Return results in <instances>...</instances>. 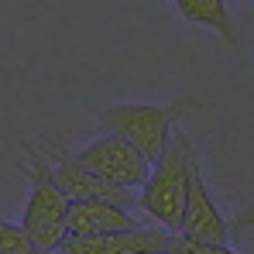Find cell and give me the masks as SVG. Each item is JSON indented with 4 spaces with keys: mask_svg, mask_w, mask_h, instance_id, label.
I'll return each mask as SVG.
<instances>
[{
    "mask_svg": "<svg viewBox=\"0 0 254 254\" xmlns=\"http://www.w3.org/2000/svg\"><path fill=\"white\" fill-rule=\"evenodd\" d=\"M203 100L199 96H179L172 103H121V107H107L96 114V124L107 134L124 137L127 144H134L151 165L162 162V155L169 151L175 124L186 110H199Z\"/></svg>",
    "mask_w": 254,
    "mask_h": 254,
    "instance_id": "1",
    "label": "cell"
},
{
    "mask_svg": "<svg viewBox=\"0 0 254 254\" xmlns=\"http://www.w3.org/2000/svg\"><path fill=\"white\" fill-rule=\"evenodd\" d=\"M21 151L28 155V206L21 213V227L28 230V237L35 241V248L42 254L62 251V244L69 241V213H72V199L59 189L48 155H42L31 141H21Z\"/></svg>",
    "mask_w": 254,
    "mask_h": 254,
    "instance_id": "2",
    "label": "cell"
},
{
    "mask_svg": "<svg viewBox=\"0 0 254 254\" xmlns=\"http://www.w3.org/2000/svg\"><path fill=\"white\" fill-rule=\"evenodd\" d=\"M192 169H196V151H192L189 137L175 130L169 151L155 165L151 179L141 189V199H137L141 210L148 213L162 230H169V234L182 230L189 192H192Z\"/></svg>",
    "mask_w": 254,
    "mask_h": 254,
    "instance_id": "3",
    "label": "cell"
},
{
    "mask_svg": "<svg viewBox=\"0 0 254 254\" xmlns=\"http://www.w3.org/2000/svg\"><path fill=\"white\" fill-rule=\"evenodd\" d=\"M72 158L79 165H86L89 172H96L100 179L121 186V189H137L151 179V162L117 134H103V137L89 141Z\"/></svg>",
    "mask_w": 254,
    "mask_h": 254,
    "instance_id": "4",
    "label": "cell"
},
{
    "mask_svg": "<svg viewBox=\"0 0 254 254\" xmlns=\"http://www.w3.org/2000/svg\"><path fill=\"white\" fill-rule=\"evenodd\" d=\"M52 175L59 182V189L72 199V203H117V206H134V196L130 189H121L107 179H100L96 172H89L86 165H79L72 155H62L55 158L52 165Z\"/></svg>",
    "mask_w": 254,
    "mask_h": 254,
    "instance_id": "5",
    "label": "cell"
},
{
    "mask_svg": "<svg viewBox=\"0 0 254 254\" xmlns=\"http://www.w3.org/2000/svg\"><path fill=\"white\" fill-rule=\"evenodd\" d=\"M230 220L220 213V206L213 203L210 189L203 182V172H199V162L192 169V192H189V206H186V220H182V237L189 241H203V244H227L230 237Z\"/></svg>",
    "mask_w": 254,
    "mask_h": 254,
    "instance_id": "6",
    "label": "cell"
},
{
    "mask_svg": "<svg viewBox=\"0 0 254 254\" xmlns=\"http://www.w3.org/2000/svg\"><path fill=\"white\" fill-rule=\"evenodd\" d=\"M169 230L141 227L124 234H100V237H69L59 254H162Z\"/></svg>",
    "mask_w": 254,
    "mask_h": 254,
    "instance_id": "7",
    "label": "cell"
},
{
    "mask_svg": "<svg viewBox=\"0 0 254 254\" xmlns=\"http://www.w3.org/2000/svg\"><path fill=\"white\" fill-rule=\"evenodd\" d=\"M124 230H141V220L130 216L127 206H117V203H72L69 237H100V234H124Z\"/></svg>",
    "mask_w": 254,
    "mask_h": 254,
    "instance_id": "8",
    "label": "cell"
},
{
    "mask_svg": "<svg viewBox=\"0 0 254 254\" xmlns=\"http://www.w3.org/2000/svg\"><path fill=\"white\" fill-rule=\"evenodd\" d=\"M172 3L189 24H203V28L216 31L230 48H237V31H234L227 0H172Z\"/></svg>",
    "mask_w": 254,
    "mask_h": 254,
    "instance_id": "9",
    "label": "cell"
},
{
    "mask_svg": "<svg viewBox=\"0 0 254 254\" xmlns=\"http://www.w3.org/2000/svg\"><path fill=\"white\" fill-rule=\"evenodd\" d=\"M0 254H42L21 223L0 220Z\"/></svg>",
    "mask_w": 254,
    "mask_h": 254,
    "instance_id": "10",
    "label": "cell"
},
{
    "mask_svg": "<svg viewBox=\"0 0 254 254\" xmlns=\"http://www.w3.org/2000/svg\"><path fill=\"white\" fill-rule=\"evenodd\" d=\"M162 254H241V251H234L230 244H203V241H189L182 234H169Z\"/></svg>",
    "mask_w": 254,
    "mask_h": 254,
    "instance_id": "11",
    "label": "cell"
},
{
    "mask_svg": "<svg viewBox=\"0 0 254 254\" xmlns=\"http://www.w3.org/2000/svg\"><path fill=\"white\" fill-rule=\"evenodd\" d=\"M230 227H234V230H254V203H248L244 210L237 213Z\"/></svg>",
    "mask_w": 254,
    "mask_h": 254,
    "instance_id": "12",
    "label": "cell"
}]
</instances>
